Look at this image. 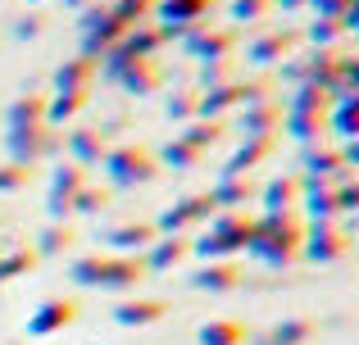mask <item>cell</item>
<instances>
[{
	"mask_svg": "<svg viewBox=\"0 0 359 345\" xmlns=\"http://www.w3.org/2000/svg\"><path fill=\"white\" fill-rule=\"evenodd\" d=\"M305 36H309L314 50H337V41L346 36V18H314Z\"/></svg>",
	"mask_w": 359,
	"mask_h": 345,
	"instance_id": "obj_40",
	"label": "cell"
},
{
	"mask_svg": "<svg viewBox=\"0 0 359 345\" xmlns=\"http://www.w3.org/2000/svg\"><path fill=\"white\" fill-rule=\"evenodd\" d=\"M36 268V250H9V255H0V286L14 282V277H27Z\"/></svg>",
	"mask_w": 359,
	"mask_h": 345,
	"instance_id": "obj_44",
	"label": "cell"
},
{
	"mask_svg": "<svg viewBox=\"0 0 359 345\" xmlns=\"http://www.w3.org/2000/svg\"><path fill=\"white\" fill-rule=\"evenodd\" d=\"M168 118L173 123H191V118H201V87H182L168 96Z\"/></svg>",
	"mask_w": 359,
	"mask_h": 345,
	"instance_id": "obj_42",
	"label": "cell"
},
{
	"mask_svg": "<svg viewBox=\"0 0 359 345\" xmlns=\"http://www.w3.org/2000/svg\"><path fill=\"white\" fill-rule=\"evenodd\" d=\"M164 314H168V300H150V295L114 304V323H118V328H155Z\"/></svg>",
	"mask_w": 359,
	"mask_h": 345,
	"instance_id": "obj_26",
	"label": "cell"
},
{
	"mask_svg": "<svg viewBox=\"0 0 359 345\" xmlns=\"http://www.w3.org/2000/svg\"><path fill=\"white\" fill-rule=\"evenodd\" d=\"M41 32H46V18L41 14H23L14 23V36H18V41H32V36H41Z\"/></svg>",
	"mask_w": 359,
	"mask_h": 345,
	"instance_id": "obj_49",
	"label": "cell"
},
{
	"mask_svg": "<svg viewBox=\"0 0 359 345\" xmlns=\"http://www.w3.org/2000/svg\"><path fill=\"white\" fill-rule=\"evenodd\" d=\"M96 78H100V59L73 55V59H64L60 69H55V91H91Z\"/></svg>",
	"mask_w": 359,
	"mask_h": 345,
	"instance_id": "obj_23",
	"label": "cell"
},
{
	"mask_svg": "<svg viewBox=\"0 0 359 345\" xmlns=\"http://www.w3.org/2000/svg\"><path fill=\"white\" fill-rule=\"evenodd\" d=\"M105 259L109 255H78L69 264V277L78 286H100V282H105Z\"/></svg>",
	"mask_w": 359,
	"mask_h": 345,
	"instance_id": "obj_41",
	"label": "cell"
},
{
	"mask_svg": "<svg viewBox=\"0 0 359 345\" xmlns=\"http://www.w3.org/2000/svg\"><path fill=\"white\" fill-rule=\"evenodd\" d=\"M78 300H69V295H50V300H41L32 309V318H27V337H55V332L73 328L78 323Z\"/></svg>",
	"mask_w": 359,
	"mask_h": 345,
	"instance_id": "obj_12",
	"label": "cell"
},
{
	"mask_svg": "<svg viewBox=\"0 0 359 345\" xmlns=\"http://www.w3.org/2000/svg\"><path fill=\"white\" fill-rule=\"evenodd\" d=\"M278 150V136H241V146L232 150V160L223 164V177H250V169L273 160Z\"/></svg>",
	"mask_w": 359,
	"mask_h": 345,
	"instance_id": "obj_16",
	"label": "cell"
},
{
	"mask_svg": "<svg viewBox=\"0 0 359 345\" xmlns=\"http://www.w3.org/2000/svg\"><path fill=\"white\" fill-rule=\"evenodd\" d=\"M346 250H351V232L341 223H305V246L300 255L309 264H341Z\"/></svg>",
	"mask_w": 359,
	"mask_h": 345,
	"instance_id": "obj_8",
	"label": "cell"
},
{
	"mask_svg": "<svg viewBox=\"0 0 359 345\" xmlns=\"http://www.w3.org/2000/svg\"><path fill=\"white\" fill-rule=\"evenodd\" d=\"M300 5H309V0H278L273 9H300Z\"/></svg>",
	"mask_w": 359,
	"mask_h": 345,
	"instance_id": "obj_53",
	"label": "cell"
},
{
	"mask_svg": "<svg viewBox=\"0 0 359 345\" xmlns=\"http://www.w3.org/2000/svg\"><path fill=\"white\" fill-rule=\"evenodd\" d=\"M355 36H359V32H355Z\"/></svg>",
	"mask_w": 359,
	"mask_h": 345,
	"instance_id": "obj_57",
	"label": "cell"
},
{
	"mask_svg": "<svg viewBox=\"0 0 359 345\" xmlns=\"http://www.w3.org/2000/svg\"><path fill=\"white\" fill-rule=\"evenodd\" d=\"M305 177L309 182H346L351 177V169L341 164V146H327V141H318V146H305Z\"/></svg>",
	"mask_w": 359,
	"mask_h": 345,
	"instance_id": "obj_17",
	"label": "cell"
},
{
	"mask_svg": "<svg viewBox=\"0 0 359 345\" xmlns=\"http://www.w3.org/2000/svg\"><path fill=\"white\" fill-rule=\"evenodd\" d=\"M355 100H359V96H355Z\"/></svg>",
	"mask_w": 359,
	"mask_h": 345,
	"instance_id": "obj_56",
	"label": "cell"
},
{
	"mask_svg": "<svg viewBox=\"0 0 359 345\" xmlns=\"http://www.w3.org/2000/svg\"><path fill=\"white\" fill-rule=\"evenodd\" d=\"M296 41H300V32H291V27H273V32L255 36V41L245 45V59H250L255 69H269V64L291 59V55H296Z\"/></svg>",
	"mask_w": 359,
	"mask_h": 345,
	"instance_id": "obj_14",
	"label": "cell"
},
{
	"mask_svg": "<svg viewBox=\"0 0 359 345\" xmlns=\"http://www.w3.org/2000/svg\"><path fill=\"white\" fill-rule=\"evenodd\" d=\"M273 5L278 0H232V18L237 23H259V18L273 14Z\"/></svg>",
	"mask_w": 359,
	"mask_h": 345,
	"instance_id": "obj_47",
	"label": "cell"
},
{
	"mask_svg": "<svg viewBox=\"0 0 359 345\" xmlns=\"http://www.w3.org/2000/svg\"><path fill=\"white\" fill-rule=\"evenodd\" d=\"M109 155V132L105 127H73L69 132V160L91 169V164H105Z\"/></svg>",
	"mask_w": 359,
	"mask_h": 345,
	"instance_id": "obj_19",
	"label": "cell"
},
{
	"mask_svg": "<svg viewBox=\"0 0 359 345\" xmlns=\"http://www.w3.org/2000/svg\"><path fill=\"white\" fill-rule=\"evenodd\" d=\"M155 5L159 0H114V18L123 27H141V23H150V18H155Z\"/></svg>",
	"mask_w": 359,
	"mask_h": 345,
	"instance_id": "obj_43",
	"label": "cell"
},
{
	"mask_svg": "<svg viewBox=\"0 0 359 345\" xmlns=\"http://www.w3.org/2000/svg\"><path fill=\"white\" fill-rule=\"evenodd\" d=\"M250 237H255V218L245 209H219L210 223H205V232L191 241V255H201L205 264H214V259H232L241 255V250H250Z\"/></svg>",
	"mask_w": 359,
	"mask_h": 345,
	"instance_id": "obj_2",
	"label": "cell"
},
{
	"mask_svg": "<svg viewBox=\"0 0 359 345\" xmlns=\"http://www.w3.org/2000/svg\"><path fill=\"white\" fill-rule=\"evenodd\" d=\"M309 337H314V323L309 318H282L269 328L264 345H309Z\"/></svg>",
	"mask_w": 359,
	"mask_h": 345,
	"instance_id": "obj_36",
	"label": "cell"
},
{
	"mask_svg": "<svg viewBox=\"0 0 359 345\" xmlns=\"http://www.w3.org/2000/svg\"><path fill=\"white\" fill-rule=\"evenodd\" d=\"M73 246H78V232H73L69 223H50V227L41 232V241H36V259H55V255H69Z\"/></svg>",
	"mask_w": 359,
	"mask_h": 345,
	"instance_id": "obj_34",
	"label": "cell"
},
{
	"mask_svg": "<svg viewBox=\"0 0 359 345\" xmlns=\"http://www.w3.org/2000/svg\"><path fill=\"white\" fill-rule=\"evenodd\" d=\"M300 246H305V218L300 209L291 213H264L255 218V237H250V255L269 268H287L300 259Z\"/></svg>",
	"mask_w": 359,
	"mask_h": 345,
	"instance_id": "obj_1",
	"label": "cell"
},
{
	"mask_svg": "<svg viewBox=\"0 0 359 345\" xmlns=\"http://www.w3.org/2000/svg\"><path fill=\"white\" fill-rule=\"evenodd\" d=\"M46 100L50 96H41V91H23V96L9 105V127H36V123H46Z\"/></svg>",
	"mask_w": 359,
	"mask_h": 345,
	"instance_id": "obj_32",
	"label": "cell"
},
{
	"mask_svg": "<svg viewBox=\"0 0 359 345\" xmlns=\"http://www.w3.org/2000/svg\"><path fill=\"white\" fill-rule=\"evenodd\" d=\"M337 209H341V213H359V173H351L346 182H337Z\"/></svg>",
	"mask_w": 359,
	"mask_h": 345,
	"instance_id": "obj_48",
	"label": "cell"
},
{
	"mask_svg": "<svg viewBox=\"0 0 359 345\" xmlns=\"http://www.w3.org/2000/svg\"><path fill=\"white\" fill-rule=\"evenodd\" d=\"M87 105H91V91H55V96L46 100V123L64 127V123H73Z\"/></svg>",
	"mask_w": 359,
	"mask_h": 345,
	"instance_id": "obj_27",
	"label": "cell"
},
{
	"mask_svg": "<svg viewBox=\"0 0 359 345\" xmlns=\"http://www.w3.org/2000/svg\"><path fill=\"white\" fill-rule=\"evenodd\" d=\"M237 41H241L237 27H210V23H201V27H191V32L182 36V50L191 55V59L210 64V59H228V55H237Z\"/></svg>",
	"mask_w": 359,
	"mask_h": 345,
	"instance_id": "obj_10",
	"label": "cell"
},
{
	"mask_svg": "<svg viewBox=\"0 0 359 345\" xmlns=\"http://www.w3.org/2000/svg\"><path fill=\"white\" fill-rule=\"evenodd\" d=\"M282 127H287L300 146H318L327 136V114H291V109H287V123H282Z\"/></svg>",
	"mask_w": 359,
	"mask_h": 345,
	"instance_id": "obj_33",
	"label": "cell"
},
{
	"mask_svg": "<svg viewBox=\"0 0 359 345\" xmlns=\"http://www.w3.org/2000/svg\"><path fill=\"white\" fill-rule=\"evenodd\" d=\"M332 105H337V96L332 91H323V87H296V96H291V114H332Z\"/></svg>",
	"mask_w": 359,
	"mask_h": 345,
	"instance_id": "obj_38",
	"label": "cell"
},
{
	"mask_svg": "<svg viewBox=\"0 0 359 345\" xmlns=\"http://www.w3.org/2000/svg\"><path fill=\"white\" fill-rule=\"evenodd\" d=\"M219 213V204H214L210 191H196V195H182V200H173L164 213H159L155 232L159 237H187L191 227H205V223Z\"/></svg>",
	"mask_w": 359,
	"mask_h": 345,
	"instance_id": "obj_6",
	"label": "cell"
},
{
	"mask_svg": "<svg viewBox=\"0 0 359 345\" xmlns=\"http://www.w3.org/2000/svg\"><path fill=\"white\" fill-rule=\"evenodd\" d=\"M191 286L196 291H210V295H228L241 286V264H232V259H214V264H201L191 273Z\"/></svg>",
	"mask_w": 359,
	"mask_h": 345,
	"instance_id": "obj_20",
	"label": "cell"
},
{
	"mask_svg": "<svg viewBox=\"0 0 359 345\" xmlns=\"http://www.w3.org/2000/svg\"><path fill=\"white\" fill-rule=\"evenodd\" d=\"M214 204L219 209H245V204L259 195V186H255V177H219V186H214Z\"/></svg>",
	"mask_w": 359,
	"mask_h": 345,
	"instance_id": "obj_28",
	"label": "cell"
},
{
	"mask_svg": "<svg viewBox=\"0 0 359 345\" xmlns=\"http://www.w3.org/2000/svg\"><path fill=\"white\" fill-rule=\"evenodd\" d=\"M146 259L141 255H109L105 259V282H100V291H137L141 282H146Z\"/></svg>",
	"mask_w": 359,
	"mask_h": 345,
	"instance_id": "obj_18",
	"label": "cell"
},
{
	"mask_svg": "<svg viewBox=\"0 0 359 345\" xmlns=\"http://www.w3.org/2000/svg\"><path fill=\"white\" fill-rule=\"evenodd\" d=\"M91 5H96V0H69V9H78V14H82V9H91Z\"/></svg>",
	"mask_w": 359,
	"mask_h": 345,
	"instance_id": "obj_54",
	"label": "cell"
},
{
	"mask_svg": "<svg viewBox=\"0 0 359 345\" xmlns=\"http://www.w3.org/2000/svg\"><path fill=\"white\" fill-rule=\"evenodd\" d=\"M241 82H232V87H210L201 91V118H223L232 114V109H241Z\"/></svg>",
	"mask_w": 359,
	"mask_h": 345,
	"instance_id": "obj_31",
	"label": "cell"
},
{
	"mask_svg": "<svg viewBox=\"0 0 359 345\" xmlns=\"http://www.w3.org/2000/svg\"><path fill=\"white\" fill-rule=\"evenodd\" d=\"M60 132H55L50 123H36V127H9L5 132V150H9V160L14 164H27L32 169L36 160H46V155H55L60 150Z\"/></svg>",
	"mask_w": 359,
	"mask_h": 345,
	"instance_id": "obj_7",
	"label": "cell"
},
{
	"mask_svg": "<svg viewBox=\"0 0 359 345\" xmlns=\"http://www.w3.org/2000/svg\"><path fill=\"white\" fill-rule=\"evenodd\" d=\"M232 82H241V59H237V55L201 64V91H210V87H232Z\"/></svg>",
	"mask_w": 359,
	"mask_h": 345,
	"instance_id": "obj_37",
	"label": "cell"
},
{
	"mask_svg": "<svg viewBox=\"0 0 359 345\" xmlns=\"http://www.w3.org/2000/svg\"><path fill=\"white\" fill-rule=\"evenodd\" d=\"M282 123H287V105L278 96L241 105V136H278Z\"/></svg>",
	"mask_w": 359,
	"mask_h": 345,
	"instance_id": "obj_13",
	"label": "cell"
},
{
	"mask_svg": "<svg viewBox=\"0 0 359 345\" xmlns=\"http://www.w3.org/2000/svg\"><path fill=\"white\" fill-rule=\"evenodd\" d=\"M327 127H332L341 141H359V100L346 96L332 105V114H327Z\"/></svg>",
	"mask_w": 359,
	"mask_h": 345,
	"instance_id": "obj_35",
	"label": "cell"
},
{
	"mask_svg": "<svg viewBox=\"0 0 359 345\" xmlns=\"http://www.w3.org/2000/svg\"><path fill=\"white\" fill-rule=\"evenodd\" d=\"M300 195H305V177H296V173H278V177H269V182L259 186L264 213H291V209H300Z\"/></svg>",
	"mask_w": 359,
	"mask_h": 345,
	"instance_id": "obj_15",
	"label": "cell"
},
{
	"mask_svg": "<svg viewBox=\"0 0 359 345\" xmlns=\"http://www.w3.org/2000/svg\"><path fill=\"white\" fill-rule=\"evenodd\" d=\"M82 186H87V169H82V164H73V160L55 164V173H50V195H46L50 223H69V213H73V195H78Z\"/></svg>",
	"mask_w": 359,
	"mask_h": 345,
	"instance_id": "obj_11",
	"label": "cell"
},
{
	"mask_svg": "<svg viewBox=\"0 0 359 345\" xmlns=\"http://www.w3.org/2000/svg\"><path fill=\"white\" fill-rule=\"evenodd\" d=\"M245 323L241 318H210L201 323V332H196V341L201 345H245Z\"/></svg>",
	"mask_w": 359,
	"mask_h": 345,
	"instance_id": "obj_29",
	"label": "cell"
},
{
	"mask_svg": "<svg viewBox=\"0 0 359 345\" xmlns=\"http://www.w3.org/2000/svg\"><path fill=\"white\" fill-rule=\"evenodd\" d=\"M141 259H146L150 273H168V268H177V264L191 259V237H155V246H150Z\"/></svg>",
	"mask_w": 359,
	"mask_h": 345,
	"instance_id": "obj_25",
	"label": "cell"
},
{
	"mask_svg": "<svg viewBox=\"0 0 359 345\" xmlns=\"http://www.w3.org/2000/svg\"><path fill=\"white\" fill-rule=\"evenodd\" d=\"M282 78L296 82V87H323L337 96V82H341V50H309V55H291L282 64Z\"/></svg>",
	"mask_w": 359,
	"mask_h": 345,
	"instance_id": "obj_4",
	"label": "cell"
},
{
	"mask_svg": "<svg viewBox=\"0 0 359 345\" xmlns=\"http://www.w3.org/2000/svg\"><path fill=\"white\" fill-rule=\"evenodd\" d=\"M201 160L205 155L196 150V146H187L182 136H173V141L159 150V164H168V169H177V173H187V169H201Z\"/></svg>",
	"mask_w": 359,
	"mask_h": 345,
	"instance_id": "obj_39",
	"label": "cell"
},
{
	"mask_svg": "<svg viewBox=\"0 0 359 345\" xmlns=\"http://www.w3.org/2000/svg\"><path fill=\"white\" fill-rule=\"evenodd\" d=\"M155 223H118V227L105 232L109 241V255H146L150 246H155Z\"/></svg>",
	"mask_w": 359,
	"mask_h": 345,
	"instance_id": "obj_21",
	"label": "cell"
},
{
	"mask_svg": "<svg viewBox=\"0 0 359 345\" xmlns=\"http://www.w3.org/2000/svg\"><path fill=\"white\" fill-rule=\"evenodd\" d=\"M300 209H305L309 223H337V218H341V209H337V186L332 182H309V177H305Z\"/></svg>",
	"mask_w": 359,
	"mask_h": 345,
	"instance_id": "obj_24",
	"label": "cell"
},
{
	"mask_svg": "<svg viewBox=\"0 0 359 345\" xmlns=\"http://www.w3.org/2000/svg\"><path fill=\"white\" fill-rule=\"evenodd\" d=\"M182 136L187 146H196L201 155H210V146H219L223 136H228V127H223V118H191V123H182Z\"/></svg>",
	"mask_w": 359,
	"mask_h": 345,
	"instance_id": "obj_30",
	"label": "cell"
},
{
	"mask_svg": "<svg viewBox=\"0 0 359 345\" xmlns=\"http://www.w3.org/2000/svg\"><path fill=\"white\" fill-rule=\"evenodd\" d=\"M346 5H351V0H309L314 18H346Z\"/></svg>",
	"mask_w": 359,
	"mask_h": 345,
	"instance_id": "obj_50",
	"label": "cell"
},
{
	"mask_svg": "<svg viewBox=\"0 0 359 345\" xmlns=\"http://www.w3.org/2000/svg\"><path fill=\"white\" fill-rule=\"evenodd\" d=\"M109 209V191L105 186H82L78 195H73V213H105Z\"/></svg>",
	"mask_w": 359,
	"mask_h": 345,
	"instance_id": "obj_45",
	"label": "cell"
},
{
	"mask_svg": "<svg viewBox=\"0 0 359 345\" xmlns=\"http://www.w3.org/2000/svg\"><path fill=\"white\" fill-rule=\"evenodd\" d=\"M214 5H219V0H159L155 18H159V27H164V36L173 41V36H187L191 27H201L205 18L214 14Z\"/></svg>",
	"mask_w": 359,
	"mask_h": 345,
	"instance_id": "obj_9",
	"label": "cell"
},
{
	"mask_svg": "<svg viewBox=\"0 0 359 345\" xmlns=\"http://www.w3.org/2000/svg\"><path fill=\"white\" fill-rule=\"evenodd\" d=\"M341 164L351 173H359V141H341Z\"/></svg>",
	"mask_w": 359,
	"mask_h": 345,
	"instance_id": "obj_51",
	"label": "cell"
},
{
	"mask_svg": "<svg viewBox=\"0 0 359 345\" xmlns=\"http://www.w3.org/2000/svg\"><path fill=\"white\" fill-rule=\"evenodd\" d=\"M27 5H41V0H27Z\"/></svg>",
	"mask_w": 359,
	"mask_h": 345,
	"instance_id": "obj_55",
	"label": "cell"
},
{
	"mask_svg": "<svg viewBox=\"0 0 359 345\" xmlns=\"http://www.w3.org/2000/svg\"><path fill=\"white\" fill-rule=\"evenodd\" d=\"M346 32H359V0L346 5Z\"/></svg>",
	"mask_w": 359,
	"mask_h": 345,
	"instance_id": "obj_52",
	"label": "cell"
},
{
	"mask_svg": "<svg viewBox=\"0 0 359 345\" xmlns=\"http://www.w3.org/2000/svg\"><path fill=\"white\" fill-rule=\"evenodd\" d=\"M27 182H32V169H27V164H14V160H5V164H0V195L23 191Z\"/></svg>",
	"mask_w": 359,
	"mask_h": 345,
	"instance_id": "obj_46",
	"label": "cell"
},
{
	"mask_svg": "<svg viewBox=\"0 0 359 345\" xmlns=\"http://www.w3.org/2000/svg\"><path fill=\"white\" fill-rule=\"evenodd\" d=\"M78 27H82V55H91V59H105L123 36H128V27L114 18V9H109V5L82 9V14H78Z\"/></svg>",
	"mask_w": 359,
	"mask_h": 345,
	"instance_id": "obj_5",
	"label": "cell"
},
{
	"mask_svg": "<svg viewBox=\"0 0 359 345\" xmlns=\"http://www.w3.org/2000/svg\"><path fill=\"white\" fill-rule=\"evenodd\" d=\"M114 82L128 96H155L164 87V69H159V59H132V64H123V73Z\"/></svg>",
	"mask_w": 359,
	"mask_h": 345,
	"instance_id": "obj_22",
	"label": "cell"
},
{
	"mask_svg": "<svg viewBox=\"0 0 359 345\" xmlns=\"http://www.w3.org/2000/svg\"><path fill=\"white\" fill-rule=\"evenodd\" d=\"M105 177L114 186H146L159 177V155L150 146H137V141H123V146H109L105 155Z\"/></svg>",
	"mask_w": 359,
	"mask_h": 345,
	"instance_id": "obj_3",
	"label": "cell"
}]
</instances>
